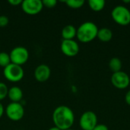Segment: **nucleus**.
<instances>
[{
    "label": "nucleus",
    "instance_id": "f257e3e1",
    "mask_svg": "<svg viewBox=\"0 0 130 130\" xmlns=\"http://www.w3.org/2000/svg\"><path fill=\"white\" fill-rule=\"evenodd\" d=\"M52 119L54 126L60 130L69 129L75 123V113L68 106L60 105L53 110Z\"/></svg>",
    "mask_w": 130,
    "mask_h": 130
},
{
    "label": "nucleus",
    "instance_id": "f03ea898",
    "mask_svg": "<svg viewBox=\"0 0 130 130\" xmlns=\"http://www.w3.org/2000/svg\"><path fill=\"white\" fill-rule=\"evenodd\" d=\"M99 28L92 21H85L77 28L76 37L81 43H88L97 38Z\"/></svg>",
    "mask_w": 130,
    "mask_h": 130
},
{
    "label": "nucleus",
    "instance_id": "7ed1b4c3",
    "mask_svg": "<svg viewBox=\"0 0 130 130\" xmlns=\"http://www.w3.org/2000/svg\"><path fill=\"white\" fill-rule=\"evenodd\" d=\"M111 17L114 22L120 26H127L130 24V11L124 5L115 6L111 11Z\"/></svg>",
    "mask_w": 130,
    "mask_h": 130
},
{
    "label": "nucleus",
    "instance_id": "20e7f679",
    "mask_svg": "<svg viewBox=\"0 0 130 130\" xmlns=\"http://www.w3.org/2000/svg\"><path fill=\"white\" fill-rule=\"evenodd\" d=\"M3 75L5 78L13 83L21 82L24 76V71L20 66L11 63L3 69Z\"/></svg>",
    "mask_w": 130,
    "mask_h": 130
},
{
    "label": "nucleus",
    "instance_id": "39448f33",
    "mask_svg": "<svg viewBox=\"0 0 130 130\" xmlns=\"http://www.w3.org/2000/svg\"><path fill=\"white\" fill-rule=\"evenodd\" d=\"M11 62L18 66L24 65L29 59V52L24 46H16L9 53Z\"/></svg>",
    "mask_w": 130,
    "mask_h": 130
},
{
    "label": "nucleus",
    "instance_id": "423d86ee",
    "mask_svg": "<svg viewBox=\"0 0 130 130\" xmlns=\"http://www.w3.org/2000/svg\"><path fill=\"white\" fill-rule=\"evenodd\" d=\"M5 112L7 117L14 122H18L22 120L24 116V109L21 103L11 102L5 109Z\"/></svg>",
    "mask_w": 130,
    "mask_h": 130
},
{
    "label": "nucleus",
    "instance_id": "0eeeda50",
    "mask_svg": "<svg viewBox=\"0 0 130 130\" xmlns=\"http://www.w3.org/2000/svg\"><path fill=\"white\" fill-rule=\"evenodd\" d=\"M98 125V116L91 110L84 112L79 119V126L82 130H93Z\"/></svg>",
    "mask_w": 130,
    "mask_h": 130
},
{
    "label": "nucleus",
    "instance_id": "6e6552de",
    "mask_svg": "<svg viewBox=\"0 0 130 130\" xmlns=\"http://www.w3.org/2000/svg\"><path fill=\"white\" fill-rule=\"evenodd\" d=\"M110 81L112 85L116 88L120 90L127 88L130 85L129 75L123 71L113 73L110 78Z\"/></svg>",
    "mask_w": 130,
    "mask_h": 130
},
{
    "label": "nucleus",
    "instance_id": "1a4fd4ad",
    "mask_svg": "<svg viewBox=\"0 0 130 130\" xmlns=\"http://www.w3.org/2000/svg\"><path fill=\"white\" fill-rule=\"evenodd\" d=\"M22 11L28 15H36L41 12L43 8L40 0H24L21 5Z\"/></svg>",
    "mask_w": 130,
    "mask_h": 130
},
{
    "label": "nucleus",
    "instance_id": "9d476101",
    "mask_svg": "<svg viewBox=\"0 0 130 130\" xmlns=\"http://www.w3.org/2000/svg\"><path fill=\"white\" fill-rule=\"evenodd\" d=\"M60 49L62 53L68 57H74L79 53L80 47L75 40H62Z\"/></svg>",
    "mask_w": 130,
    "mask_h": 130
},
{
    "label": "nucleus",
    "instance_id": "9b49d317",
    "mask_svg": "<svg viewBox=\"0 0 130 130\" xmlns=\"http://www.w3.org/2000/svg\"><path fill=\"white\" fill-rule=\"evenodd\" d=\"M34 78L39 82H45L49 80L51 75V69L46 64H40L36 67L34 72Z\"/></svg>",
    "mask_w": 130,
    "mask_h": 130
},
{
    "label": "nucleus",
    "instance_id": "f8f14e48",
    "mask_svg": "<svg viewBox=\"0 0 130 130\" xmlns=\"http://www.w3.org/2000/svg\"><path fill=\"white\" fill-rule=\"evenodd\" d=\"M23 91L18 86H13L8 89V98L13 103H20L23 99Z\"/></svg>",
    "mask_w": 130,
    "mask_h": 130
},
{
    "label": "nucleus",
    "instance_id": "ddd939ff",
    "mask_svg": "<svg viewBox=\"0 0 130 130\" xmlns=\"http://www.w3.org/2000/svg\"><path fill=\"white\" fill-rule=\"evenodd\" d=\"M76 34L77 28L72 24L66 25L61 31V35L63 40H74V38L76 37Z\"/></svg>",
    "mask_w": 130,
    "mask_h": 130
},
{
    "label": "nucleus",
    "instance_id": "4468645a",
    "mask_svg": "<svg viewBox=\"0 0 130 130\" xmlns=\"http://www.w3.org/2000/svg\"><path fill=\"white\" fill-rule=\"evenodd\" d=\"M97 38L104 43L109 42L113 38V32L108 27H102L98 30Z\"/></svg>",
    "mask_w": 130,
    "mask_h": 130
},
{
    "label": "nucleus",
    "instance_id": "2eb2a0df",
    "mask_svg": "<svg viewBox=\"0 0 130 130\" xmlns=\"http://www.w3.org/2000/svg\"><path fill=\"white\" fill-rule=\"evenodd\" d=\"M105 1L104 0H89L88 5L90 8L94 11H101L105 7Z\"/></svg>",
    "mask_w": 130,
    "mask_h": 130
},
{
    "label": "nucleus",
    "instance_id": "dca6fc26",
    "mask_svg": "<svg viewBox=\"0 0 130 130\" xmlns=\"http://www.w3.org/2000/svg\"><path fill=\"white\" fill-rule=\"evenodd\" d=\"M122 66L123 65H122L121 60L117 57H113V58L110 59V60L109 62V68L113 72V73L121 71Z\"/></svg>",
    "mask_w": 130,
    "mask_h": 130
},
{
    "label": "nucleus",
    "instance_id": "f3484780",
    "mask_svg": "<svg viewBox=\"0 0 130 130\" xmlns=\"http://www.w3.org/2000/svg\"><path fill=\"white\" fill-rule=\"evenodd\" d=\"M66 5L70 8H73V9H78L82 8L84 5H85V1L84 0H67L64 2Z\"/></svg>",
    "mask_w": 130,
    "mask_h": 130
},
{
    "label": "nucleus",
    "instance_id": "a211bd4d",
    "mask_svg": "<svg viewBox=\"0 0 130 130\" xmlns=\"http://www.w3.org/2000/svg\"><path fill=\"white\" fill-rule=\"evenodd\" d=\"M11 63V62L9 53H5V52H1L0 53V67L5 68Z\"/></svg>",
    "mask_w": 130,
    "mask_h": 130
},
{
    "label": "nucleus",
    "instance_id": "6ab92c4d",
    "mask_svg": "<svg viewBox=\"0 0 130 130\" xmlns=\"http://www.w3.org/2000/svg\"><path fill=\"white\" fill-rule=\"evenodd\" d=\"M8 88L5 83L0 82V101L4 100L6 97H8Z\"/></svg>",
    "mask_w": 130,
    "mask_h": 130
},
{
    "label": "nucleus",
    "instance_id": "aec40b11",
    "mask_svg": "<svg viewBox=\"0 0 130 130\" xmlns=\"http://www.w3.org/2000/svg\"><path fill=\"white\" fill-rule=\"evenodd\" d=\"M43 7L48 8H53L56 7L57 5V1L56 0H43L42 1Z\"/></svg>",
    "mask_w": 130,
    "mask_h": 130
},
{
    "label": "nucleus",
    "instance_id": "412c9836",
    "mask_svg": "<svg viewBox=\"0 0 130 130\" xmlns=\"http://www.w3.org/2000/svg\"><path fill=\"white\" fill-rule=\"evenodd\" d=\"M9 23V19L5 15H0V27H6Z\"/></svg>",
    "mask_w": 130,
    "mask_h": 130
},
{
    "label": "nucleus",
    "instance_id": "4be33fe9",
    "mask_svg": "<svg viewBox=\"0 0 130 130\" xmlns=\"http://www.w3.org/2000/svg\"><path fill=\"white\" fill-rule=\"evenodd\" d=\"M93 130H109V128L105 124H98Z\"/></svg>",
    "mask_w": 130,
    "mask_h": 130
},
{
    "label": "nucleus",
    "instance_id": "5701e85b",
    "mask_svg": "<svg viewBox=\"0 0 130 130\" xmlns=\"http://www.w3.org/2000/svg\"><path fill=\"white\" fill-rule=\"evenodd\" d=\"M8 2L12 6H18V5H21L22 1L21 0H8Z\"/></svg>",
    "mask_w": 130,
    "mask_h": 130
},
{
    "label": "nucleus",
    "instance_id": "b1692460",
    "mask_svg": "<svg viewBox=\"0 0 130 130\" xmlns=\"http://www.w3.org/2000/svg\"><path fill=\"white\" fill-rule=\"evenodd\" d=\"M125 101L128 105L130 106V90H129L125 94Z\"/></svg>",
    "mask_w": 130,
    "mask_h": 130
},
{
    "label": "nucleus",
    "instance_id": "393cba45",
    "mask_svg": "<svg viewBox=\"0 0 130 130\" xmlns=\"http://www.w3.org/2000/svg\"><path fill=\"white\" fill-rule=\"evenodd\" d=\"M4 113H5V108L3 107L2 104H1V102H0V119L2 117Z\"/></svg>",
    "mask_w": 130,
    "mask_h": 130
},
{
    "label": "nucleus",
    "instance_id": "a878e982",
    "mask_svg": "<svg viewBox=\"0 0 130 130\" xmlns=\"http://www.w3.org/2000/svg\"><path fill=\"white\" fill-rule=\"evenodd\" d=\"M48 130H60L59 129H58L57 127H56V126H53V127H51V128H50Z\"/></svg>",
    "mask_w": 130,
    "mask_h": 130
},
{
    "label": "nucleus",
    "instance_id": "bb28decb",
    "mask_svg": "<svg viewBox=\"0 0 130 130\" xmlns=\"http://www.w3.org/2000/svg\"><path fill=\"white\" fill-rule=\"evenodd\" d=\"M123 3H130V0H123Z\"/></svg>",
    "mask_w": 130,
    "mask_h": 130
},
{
    "label": "nucleus",
    "instance_id": "cd10ccee",
    "mask_svg": "<svg viewBox=\"0 0 130 130\" xmlns=\"http://www.w3.org/2000/svg\"><path fill=\"white\" fill-rule=\"evenodd\" d=\"M66 130H74V129H66Z\"/></svg>",
    "mask_w": 130,
    "mask_h": 130
}]
</instances>
